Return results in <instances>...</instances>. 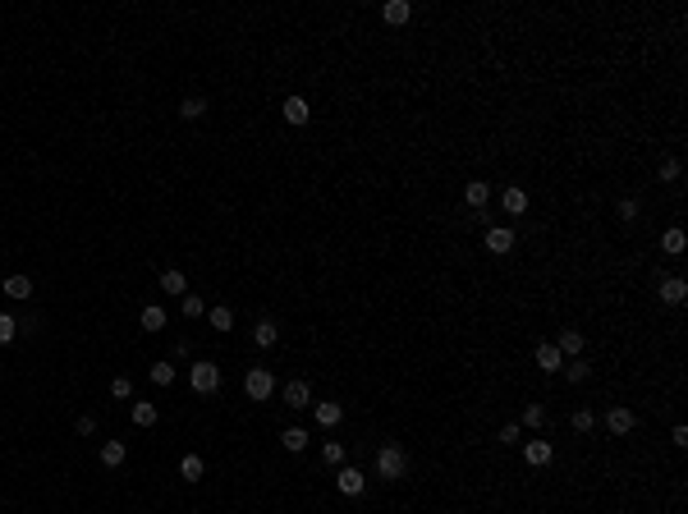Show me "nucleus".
I'll list each match as a JSON object with an SVG mask.
<instances>
[{
    "instance_id": "obj_33",
    "label": "nucleus",
    "mask_w": 688,
    "mask_h": 514,
    "mask_svg": "<svg viewBox=\"0 0 688 514\" xmlns=\"http://www.w3.org/2000/svg\"><path fill=\"white\" fill-rule=\"evenodd\" d=\"M496 441H500V446H519V441H523V427H519V423H505Z\"/></svg>"
},
{
    "instance_id": "obj_24",
    "label": "nucleus",
    "mask_w": 688,
    "mask_h": 514,
    "mask_svg": "<svg viewBox=\"0 0 688 514\" xmlns=\"http://www.w3.org/2000/svg\"><path fill=\"white\" fill-rule=\"evenodd\" d=\"M5 294L23 303V298H33V280H28V275H10V280H5Z\"/></svg>"
},
{
    "instance_id": "obj_29",
    "label": "nucleus",
    "mask_w": 688,
    "mask_h": 514,
    "mask_svg": "<svg viewBox=\"0 0 688 514\" xmlns=\"http://www.w3.org/2000/svg\"><path fill=\"white\" fill-rule=\"evenodd\" d=\"M147 377H152L156 386H175V363H152V372Z\"/></svg>"
},
{
    "instance_id": "obj_22",
    "label": "nucleus",
    "mask_w": 688,
    "mask_h": 514,
    "mask_svg": "<svg viewBox=\"0 0 688 514\" xmlns=\"http://www.w3.org/2000/svg\"><path fill=\"white\" fill-rule=\"evenodd\" d=\"M161 289H165V294H175V298H184V294H188L184 271H161Z\"/></svg>"
},
{
    "instance_id": "obj_7",
    "label": "nucleus",
    "mask_w": 688,
    "mask_h": 514,
    "mask_svg": "<svg viewBox=\"0 0 688 514\" xmlns=\"http://www.w3.org/2000/svg\"><path fill=\"white\" fill-rule=\"evenodd\" d=\"M487 252H496V257L514 252V230H510V225H496V230H487Z\"/></svg>"
},
{
    "instance_id": "obj_19",
    "label": "nucleus",
    "mask_w": 688,
    "mask_h": 514,
    "mask_svg": "<svg viewBox=\"0 0 688 514\" xmlns=\"http://www.w3.org/2000/svg\"><path fill=\"white\" fill-rule=\"evenodd\" d=\"M661 248H666V252H670V257H679V252H684V248H688V234H684V230H679V225H670V230H666V234H661Z\"/></svg>"
},
{
    "instance_id": "obj_40",
    "label": "nucleus",
    "mask_w": 688,
    "mask_h": 514,
    "mask_svg": "<svg viewBox=\"0 0 688 514\" xmlns=\"http://www.w3.org/2000/svg\"><path fill=\"white\" fill-rule=\"evenodd\" d=\"M670 441H675V446L684 450V446H688V427H684V423H675V432H670Z\"/></svg>"
},
{
    "instance_id": "obj_28",
    "label": "nucleus",
    "mask_w": 688,
    "mask_h": 514,
    "mask_svg": "<svg viewBox=\"0 0 688 514\" xmlns=\"http://www.w3.org/2000/svg\"><path fill=\"white\" fill-rule=\"evenodd\" d=\"M156 418H161V414H156V405H147V400H142V405H133V427H152Z\"/></svg>"
},
{
    "instance_id": "obj_32",
    "label": "nucleus",
    "mask_w": 688,
    "mask_h": 514,
    "mask_svg": "<svg viewBox=\"0 0 688 514\" xmlns=\"http://www.w3.org/2000/svg\"><path fill=\"white\" fill-rule=\"evenodd\" d=\"M569 423H574V432H592V427H597V414H592V409H574Z\"/></svg>"
},
{
    "instance_id": "obj_18",
    "label": "nucleus",
    "mask_w": 688,
    "mask_h": 514,
    "mask_svg": "<svg viewBox=\"0 0 688 514\" xmlns=\"http://www.w3.org/2000/svg\"><path fill=\"white\" fill-rule=\"evenodd\" d=\"M202 473H207L202 455H184V460H179V478L184 482H202Z\"/></svg>"
},
{
    "instance_id": "obj_35",
    "label": "nucleus",
    "mask_w": 688,
    "mask_h": 514,
    "mask_svg": "<svg viewBox=\"0 0 688 514\" xmlns=\"http://www.w3.org/2000/svg\"><path fill=\"white\" fill-rule=\"evenodd\" d=\"M14 335H19V322H14L10 312H0V345H10Z\"/></svg>"
},
{
    "instance_id": "obj_17",
    "label": "nucleus",
    "mask_w": 688,
    "mask_h": 514,
    "mask_svg": "<svg viewBox=\"0 0 688 514\" xmlns=\"http://www.w3.org/2000/svg\"><path fill=\"white\" fill-rule=\"evenodd\" d=\"M284 120H289V124H307V120H312V106H307L303 97H289V101H284Z\"/></svg>"
},
{
    "instance_id": "obj_12",
    "label": "nucleus",
    "mask_w": 688,
    "mask_h": 514,
    "mask_svg": "<svg viewBox=\"0 0 688 514\" xmlns=\"http://www.w3.org/2000/svg\"><path fill=\"white\" fill-rule=\"evenodd\" d=\"M688 298V285L679 280V275H670V280H661V303H670V308H679Z\"/></svg>"
},
{
    "instance_id": "obj_31",
    "label": "nucleus",
    "mask_w": 688,
    "mask_h": 514,
    "mask_svg": "<svg viewBox=\"0 0 688 514\" xmlns=\"http://www.w3.org/2000/svg\"><path fill=\"white\" fill-rule=\"evenodd\" d=\"M679 175H684V165H679V156H666V161H661V184H675Z\"/></svg>"
},
{
    "instance_id": "obj_2",
    "label": "nucleus",
    "mask_w": 688,
    "mask_h": 514,
    "mask_svg": "<svg viewBox=\"0 0 688 514\" xmlns=\"http://www.w3.org/2000/svg\"><path fill=\"white\" fill-rule=\"evenodd\" d=\"M188 386H193L197 395H211V391L220 386V368H216L211 358H197L193 368H188Z\"/></svg>"
},
{
    "instance_id": "obj_5",
    "label": "nucleus",
    "mask_w": 688,
    "mask_h": 514,
    "mask_svg": "<svg viewBox=\"0 0 688 514\" xmlns=\"http://www.w3.org/2000/svg\"><path fill=\"white\" fill-rule=\"evenodd\" d=\"M335 487L344 496H358L362 487H367V473L362 469H353V464H339V473H335Z\"/></svg>"
},
{
    "instance_id": "obj_21",
    "label": "nucleus",
    "mask_w": 688,
    "mask_h": 514,
    "mask_svg": "<svg viewBox=\"0 0 688 514\" xmlns=\"http://www.w3.org/2000/svg\"><path fill=\"white\" fill-rule=\"evenodd\" d=\"M280 446L289 450V455H298V450H307V432H303V427H284V432H280Z\"/></svg>"
},
{
    "instance_id": "obj_13",
    "label": "nucleus",
    "mask_w": 688,
    "mask_h": 514,
    "mask_svg": "<svg viewBox=\"0 0 688 514\" xmlns=\"http://www.w3.org/2000/svg\"><path fill=\"white\" fill-rule=\"evenodd\" d=\"M464 202L482 211L487 202H491V184H482V179H473V184H464Z\"/></svg>"
},
{
    "instance_id": "obj_20",
    "label": "nucleus",
    "mask_w": 688,
    "mask_h": 514,
    "mask_svg": "<svg viewBox=\"0 0 688 514\" xmlns=\"http://www.w3.org/2000/svg\"><path fill=\"white\" fill-rule=\"evenodd\" d=\"M252 340H257V349H271L275 340H280V326H275V322H257V326H252Z\"/></svg>"
},
{
    "instance_id": "obj_3",
    "label": "nucleus",
    "mask_w": 688,
    "mask_h": 514,
    "mask_svg": "<svg viewBox=\"0 0 688 514\" xmlns=\"http://www.w3.org/2000/svg\"><path fill=\"white\" fill-rule=\"evenodd\" d=\"M243 391H248V400H271V391H275V377H271V368H248V377H243Z\"/></svg>"
},
{
    "instance_id": "obj_10",
    "label": "nucleus",
    "mask_w": 688,
    "mask_h": 514,
    "mask_svg": "<svg viewBox=\"0 0 688 514\" xmlns=\"http://www.w3.org/2000/svg\"><path fill=\"white\" fill-rule=\"evenodd\" d=\"M284 405L289 409H312V386L307 381H289L284 386Z\"/></svg>"
},
{
    "instance_id": "obj_26",
    "label": "nucleus",
    "mask_w": 688,
    "mask_h": 514,
    "mask_svg": "<svg viewBox=\"0 0 688 514\" xmlns=\"http://www.w3.org/2000/svg\"><path fill=\"white\" fill-rule=\"evenodd\" d=\"M560 372H565V377H569V381L579 386V381H588V377H592V368H588V358H574V363H565V368H560Z\"/></svg>"
},
{
    "instance_id": "obj_16",
    "label": "nucleus",
    "mask_w": 688,
    "mask_h": 514,
    "mask_svg": "<svg viewBox=\"0 0 688 514\" xmlns=\"http://www.w3.org/2000/svg\"><path fill=\"white\" fill-rule=\"evenodd\" d=\"M385 23H395V28H399V23H408L413 19V5H408V0H385Z\"/></svg>"
},
{
    "instance_id": "obj_15",
    "label": "nucleus",
    "mask_w": 688,
    "mask_h": 514,
    "mask_svg": "<svg viewBox=\"0 0 688 514\" xmlns=\"http://www.w3.org/2000/svg\"><path fill=\"white\" fill-rule=\"evenodd\" d=\"M124 460H129V446H124V441H106V446H101V464H106V469H120Z\"/></svg>"
},
{
    "instance_id": "obj_38",
    "label": "nucleus",
    "mask_w": 688,
    "mask_h": 514,
    "mask_svg": "<svg viewBox=\"0 0 688 514\" xmlns=\"http://www.w3.org/2000/svg\"><path fill=\"white\" fill-rule=\"evenodd\" d=\"M615 211H620V220H638V211H643V207H638V197H620V207H615Z\"/></svg>"
},
{
    "instance_id": "obj_27",
    "label": "nucleus",
    "mask_w": 688,
    "mask_h": 514,
    "mask_svg": "<svg viewBox=\"0 0 688 514\" xmlns=\"http://www.w3.org/2000/svg\"><path fill=\"white\" fill-rule=\"evenodd\" d=\"M207 322H211V331H229V326H234V312H229V308H211V312H207Z\"/></svg>"
},
{
    "instance_id": "obj_25",
    "label": "nucleus",
    "mask_w": 688,
    "mask_h": 514,
    "mask_svg": "<svg viewBox=\"0 0 688 514\" xmlns=\"http://www.w3.org/2000/svg\"><path fill=\"white\" fill-rule=\"evenodd\" d=\"M179 115H184V120H202V115H207V101L202 97H184L179 101Z\"/></svg>"
},
{
    "instance_id": "obj_14",
    "label": "nucleus",
    "mask_w": 688,
    "mask_h": 514,
    "mask_svg": "<svg viewBox=\"0 0 688 514\" xmlns=\"http://www.w3.org/2000/svg\"><path fill=\"white\" fill-rule=\"evenodd\" d=\"M551 455H556V450H551V441H528V446H523V460L533 464V469L551 464Z\"/></svg>"
},
{
    "instance_id": "obj_9",
    "label": "nucleus",
    "mask_w": 688,
    "mask_h": 514,
    "mask_svg": "<svg viewBox=\"0 0 688 514\" xmlns=\"http://www.w3.org/2000/svg\"><path fill=\"white\" fill-rule=\"evenodd\" d=\"M556 349L565 354V358H583V331H574V326H565L556 335Z\"/></svg>"
},
{
    "instance_id": "obj_23",
    "label": "nucleus",
    "mask_w": 688,
    "mask_h": 514,
    "mask_svg": "<svg viewBox=\"0 0 688 514\" xmlns=\"http://www.w3.org/2000/svg\"><path fill=\"white\" fill-rule=\"evenodd\" d=\"M138 322H142V331H165V308L161 303H147Z\"/></svg>"
},
{
    "instance_id": "obj_36",
    "label": "nucleus",
    "mask_w": 688,
    "mask_h": 514,
    "mask_svg": "<svg viewBox=\"0 0 688 514\" xmlns=\"http://www.w3.org/2000/svg\"><path fill=\"white\" fill-rule=\"evenodd\" d=\"M179 303H184V317H202V312H207V303H202L197 294H184Z\"/></svg>"
},
{
    "instance_id": "obj_4",
    "label": "nucleus",
    "mask_w": 688,
    "mask_h": 514,
    "mask_svg": "<svg viewBox=\"0 0 688 514\" xmlns=\"http://www.w3.org/2000/svg\"><path fill=\"white\" fill-rule=\"evenodd\" d=\"M634 427H638V418H634V409H629V405H615L611 414H606V432H611V437H629Z\"/></svg>"
},
{
    "instance_id": "obj_8",
    "label": "nucleus",
    "mask_w": 688,
    "mask_h": 514,
    "mask_svg": "<svg viewBox=\"0 0 688 514\" xmlns=\"http://www.w3.org/2000/svg\"><path fill=\"white\" fill-rule=\"evenodd\" d=\"M312 418H317V427H339L344 423V405H335V400H326V405H312Z\"/></svg>"
},
{
    "instance_id": "obj_30",
    "label": "nucleus",
    "mask_w": 688,
    "mask_h": 514,
    "mask_svg": "<svg viewBox=\"0 0 688 514\" xmlns=\"http://www.w3.org/2000/svg\"><path fill=\"white\" fill-rule=\"evenodd\" d=\"M321 460H326L330 469H339V464H344V446H339V441H321Z\"/></svg>"
},
{
    "instance_id": "obj_39",
    "label": "nucleus",
    "mask_w": 688,
    "mask_h": 514,
    "mask_svg": "<svg viewBox=\"0 0 688 514\" xmlns=\"http://www.w3.org/2000/svg\"><path fill=\"white\" fill-rule=\"evenodd\" d=\"M92 432H97V418L83 414V418H78V437H92Z\"/></svg>"
},
{
    "instance_id": "obj_37",
    "label": "nucleus",
    "mask_w": 688,
    "mask_h": 514,
    "mask_svg": "<svg viewBox=\"0 0 688 514\" xmlns=\"http://www.w3.org/2000/svg\"><path fill=\"white\" fill-rule=\"evenodd\" d=\"M110 395H115V400H129L133 381H129V377H110Z\"/></svg>"
},
{
    "instance_id": "obj_1",
    "label": "nucleus",
    "mask_w": 688,
    "mask_h": 514,
    "mask_svg": "<svg viewBox=\"0 0 688 514\" xmlns=\"http://www.w3.org/2000/svg\"><path fill=\"white\" fill-rule=\"evenodd\" d=\"M404 473H408V455L399 446H381V450H376V478L399 482Z\"/></svg>"
},
{
    "instance_id": "obj_34",
    "label": "nucleus",
    "mask_w": 688,
    "mask_h": 514,
    "mask_svg": "<svg viewBox=\"0 0 688 514\" xmlns=\"http://www.w3.org/2000/svg\"><path fill=\"white\" fill-rule=\"evenodd\" d=\"M523 427H546V409H542V405H528L523 409Z\"/></svg>"
},
{
    "instance_id": "obj_6",
    "label": "nucleus",
    "mask_w": 688,
    "mask_h": 514,
    "mask_svg": "<svg viewBox=\"0 0 688 514\" xmlns=\"http://www.w3.org/2000/svg\"><path fill=\"white\" fill-rule=\"evenodd\" d=\"M537 368H542V372H560V368H565V354L556 349V340H542V345H537Z\"/></svg>"
},
{
    "instance_id": "obj_11",
    "label": "nucleus",
    "mask_w": 688,
    "mask_h": 514,
    "mask_svg": "<svg viewBox=\"0 0 688 514\" xmlns=\"http://www.w3.org/2000/svg\"><path fill=\"white\" fill-rule=\"evenodd\" d=\"M500 207L510 211V216H523V211H528V193H523L519 184H510V188L500 193Z\"/></svg>"
}]
</instances>
